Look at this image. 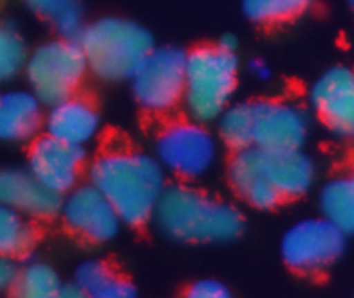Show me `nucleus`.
Returning a JSON list of instances; mask_svg holds the SVG:
<instances>
[{
    "label": "nucleus",
    "instance_id": "nucleus-1",
    "mask_svg": "<svg viewBox=\"0 0 354 298\" xmlns=\"http://www.w3.org/2000/svg\"><path fill=\"white\" fill-rule=\"evenodd\" d=\"M90 184L107 198L121 222L144 225L154 217L156 204L166 187L165 168L145 152L113 149L93 159Z\"/></svg>",
    "mask_w": 354,
    "mask_h": 298
},
{
    "label": "nucleus",
    "instance_id": "nucleus-2",
    "mask_svg": "<svg viewBox=\"0 0 354 298\" xmlns=\"http://www.w3.org/2000/svg\"><path fill=\"white\" fill-rule=\"evenodd\" d=\"M154 218L166 236L189 243L230 241L244 229V218L234 204L185 184L165 187Z\"/></svg>",
    "mask_w": 354,
    "mask_h": 298
},
{
    "label": "nucleus",
    "instance_id": "nucleus-3",
    "mask_svg": "<svg viewBox=\"0 0 354 298\" xmlns=\"http://www.w3.org/2000/svg\"><path fill=\"white\" fill-rule=\"evenodd\" d=\"M78 44L88 69L102 80H128L154 49L152 37L140 24L120 17H104L83 28Z\"/></svg>",
    "mask_w": 354,
    "mask_h": 298
},
{
    "label": "nucleus",
    "instance_id": "nucleus-4",
    "mask_svg": "<svg viewBox=\"0 0 354 298\" xmlns=\"http://www.w3.org/2000/svg\"><path fill=\"white\" fill-rule=\"evenodd\" d=\"M239 62L234 52L220 45L194 49L185 55L183 106L192 120H218L237 89Z\"/></svg>",
    "mask_w": 354,
    "mask_h": 298
},
{
    "label": "nucleus",
    "instance_id": "nucleus-5",
    "mask_svg": "<svg viewBox=\"0 0 354 298\" xmlns=\"http://www.w3.org/2000/svg\"><path fill=\"white\" fill-rule=\"evenodd\" d=\"M23 68L31 92L52 106L76 92L88 64L78 40L62 37L35 49Z\"/></svg>",
    "mask_w": 354,
    "mask_h": 298
},
{
    "label": "nucleus",
    "instance_id": "nucleus-6",
    "mask_svg": "<svg viewBox=\"0 0 354 298\" xmlns=\"http://www.w3.org/2000/svg\"><path fill=\"white\" fill-rule=\"evenodd\" d=\"M218 146L211 132L197 120L165 125L156 139V159L182 179H199L213 168Z\"/></svg>",
    "mask_w": 354,
    "mask_h": 298
},
{
    "label": "nucleus",
    "instance_id": "nucleus-7",
    "mask_svg": "<svg viewBox=\"0 0 354 298\" xmlns=\"http://www.w3.org/2000/svg\"><path fill=\"white\" fill-rule=\"evenodd\" d=\"M185 52L175 47L152 49L131 75V90L149 113H168L183 100Z\"/></svg>",
    "mask_w": 354,
    "mask_h": 298
},
{
    "label": "nucleus",
    "instance_id": "nucleus-8",
    "mask_svg": "<svg viewBox=\"0 0 354 298\" xmlns=\"http://www.w3.org/2000/svg\"><path fill=\"white\" fill-rule=\"evenodd\" d=\"M346 248V234L327 217L304 218L283 234L282 256L299 272H320Z\"/></svg>",
    "mask_w": 354,
    "mask_h": 298
},
{
    "label": "nucleus",
    "instance_id": "nucleus-9",
    "mask_svg": "<svg viewBox=\"0 0 354 298\" xmlns=\"http://www.w3.org/2000/svg\"><path fill=\"white\" fill-rule=\"evenodd\" d=\"M59 211L75 234L92 243L109 241L120 231V215L93 184L75 186L68 191Z\"/></svg>",
    "mask_w": 354,
    "mask_h": 298
},
{
    "label": "nucleus",
    "instance_id": "nucleus-10",
    "mask_svg": "<svg viewBox=\"0 0 354 298\" xmlns=\"http://www.w3.org/2000/svg\"><path fill=\"white\" fill-rule=\"evenodd\" d=\"M306 111L287 100L252 103V146L261 149H301L308 137Z\"/></svg>",
    "mask_w": 354,
    "mask_h": 298
},
{
    "label": "nucleus",
    "instance_id": "nucleus-11",
    "mask_svg": "<svg viewBox=\"0 0 354 298\" xmlns=\"http://www.w3.org/2000/svg\"><path fill=\"white\" fill-rule=\"evenodd\" d=\"M310 103L332 134L354 137V69L334 66L315 80Z\"/></svg>",
    "mask_w": 354,
    "mask_h": 298
},
{
    "label": "nucleus",
    "instance_id": "nucleus-12",
    "mask_svg": "<svg viewBox=\"0 0 354 298\" xmlns=\"http://www.w3.org/2000/svg\"><path fill=\"white\" fill-rule=\"evenodd\" d=\"M83 163L85 151L82 146L68 144L48 134L35 139L28 155V170L59 196L78 184Z\"/></svg>",
    "mask_w": 354,
    "mask_h": 298
},
{
    "label": "nucleus",
    "instance_id": "nucleus-13",
    "mask_svg": "<svg viewBox=\"0 0 354 298\" xmlns=\"http://www.w3.org/2000/svg\"><path fill=\"white\" fill-rule=\"evenodd\" d=\"M62 198L47 189L30 170H0V203L31 218L54 217Z\"/></svg>",
    "mask_w": 354,
    "mask_h": 298
},
{
    "label": "nucleus",
    "instance_id": "nucleus-14",
    "mask_svg": "<svg viewBox=\"0 0 354 298\" xmlns=\"http://www.w3.org/2000/svg\"><path fill=\"white\" fill-rule=\"evenodd\" d=\"M258 152L263 172L280 198L303 196L311 189L315 182V165L301 149L258 148Z\"/></svg>",
    "mask_w": 354,
    "mask_h": 298
},
{
    "label": "nucleus",
    "instance_id": "nucleus-15",
    "mask_svg": "<svg viewBox=\"0 0 354 298\" xmlns=\"http://www.w3.org/2000/svg\"><path fill=\"white\" fill-rule=\"evenodd\" d=\"M44 123L48 135L83 148L99 134L100 116L90 100L73 94L52 104Z\"/></svg>",
    "mask_w": 354,
    "mask_h": 298
},
{
    "label": "nucleus",
    "instance_id": "nucleus-16",
    "mask_svg": "<svg viewBox=\"0 0 354 298\" xmlns=\"http://www.w3.org/2000/svg\"><path fill=\"white\" fill-rule=\"evenodd\" d=\"M228 179L235 193L259 210H268L279 203L282 198L263 172L259 152L256 146L235 151L228 165Z\"/></svg>",
    "mask_w": 354,
    "mask_h": 298
},
{
    "label": "nucleus",
    "instance_id": "nucleus-17",
    "mask_svg": "<svg viewBox=\"0 0 354 298\" xmlns=\"http://www.w3.org/2000/svg\"><path fill=\"white\" fill-rule=\"evenodd\" d=\"M44 125L41 103L31 90L0 92V141L26 142Z\"/></svg>",
    "mask_w": 354,
    "mask_h": 298
},
{
    "label": "nucleus",
    "instance_id": "nucleus-18",
    "mask_svg": "<svg viewBox=\"0 0 354 298\" xmlns=\"http://www.w3.org/2000/svg\"><path fill=\"white\" fill-rule=\"evenodd\" d=\"M75 283L85 297L95 298H130L135 297V288L130 281L114 274L100 260H86L76 270Z\"/></svg>",
    "mask_w": 354,
    "mask_h": 298
},
{
    "label": "nucleus",
    "instance_id": "nucleus-19",
    "mask_svg": "<svg viewBox=\"0 0 354 298\" xmlns=\"http://www.w3.org/2000/svg\"><path fill=\"white\" fill-rule=\"evenodd\" d=\"M324 217L334 222L344 234H354V168L349 175L332 179L320 193Z\"/></svg>",
    "mask_w": 354,
    "mask_h": 298
},
{
    "label": "nucleus",
    "instance_id": "nucleus-20",
    "mask_svg": "<svg viewBox=\"0 0 354 298\" xmlns=\"http://www.w3.org/2000/svg\"><path fill=\"white\" fill-rule=\"evenodd\" d=\"M37 241V232L26 215L0 203V256L26 255Z\"/></svg>",
    "mask_w": 354,
    "mask_h": 298
},
{
    "label": "nucleus",
    "instance_id": "nucleus-21",
    "mask_svg": "<svg viewBox=\"0 0 354 298\" xmlns=\"http://www.w3.org/2000/svg\"><path fill=\"white\" fill-rule=\"evenodd\" d=\"M26 6L47 19L64 38H78L82 26L80 0H24Z\"/></svg>",
    "mask_w": 354,
    "mask_h": 298
},
{
    "label": "nucleus",
    "instance_id": "nucleus-22",
    "mask_svg": "<svg viewBox=\"0 0 354 298\" xmlns=\"http://www.w3.org/2000/svg\"><path fill=\"white\" fill-rule=\"evenodd\" d=\"M218 132L234 151L252 146V103L228 104L218 116Z\"/></svg>",
    "mask_w": 354,
    "mask_h": 298
},
{
    "label": "nucleus",
    "instance_id": "nucleus-23",
    "mask_svg": "<svg viewBox=\"0 0 354 298\" xmlns=\"http://www.w3.org/2000/svg\"><path fill=\"white\" fill-rule=\"evenodd\" d=\"M61 279L50 265L41 262L28 263L14 281V290L24 298H52L59 297Z\"/></svg>",
    "mask_w": 354,
    "mask_h": 298
},
{
    "label": "nucleus",
    "instance_id": "nucleus-24",
    "mask_svg": "<svg viewBox=\"0 0 354 298\" xmlns=\"http://www.w3.org/2000/svg\"><path fill=\"white\" fill-rule=\"evenodd\" d=\"M313 0H242L245 16L254 23L272 24L292 19L311 6Z\"/></svg>",
    "mask_w": 354,
    "mask_h": 298
},
{
    "label": "nucleus",
    "instance_id": "nucleus-25",
    "mask_svg": "<svg viewBox=\"0 0 354 298\" xmlns=\"http://www.w3.org/2000/svg\"><path fill=\"white\" fill-rule=\"evenodd\" d=\"M26 45L16 30L0 24V83L9 82L23 69Z\"/></svg>",
    "mask_w": 354,
    "mask_h": 298
},
{
    "label": "nucleus",
    "instance_id": "nucleus-26",
    "mask_svg": "<svg viewBox=\"0 0 354 298\" xmlns=\"http://www.w3.org/2000/svg\"><path fill=\"white\" fill-rule=\"evenodd\" d=\"M189 297L192 298H227L230 291L227 286L214 279H201L194 283L189 290Z\"/></svg>",
    "mask_w": 354,
    "mask_h": 298
},
{
    "label": "nucleus",
    "instance_id": "nucleus-27",
    "mask_svg": "<svg viewBox=\"0 0 354 298\" xmlns=\"http://www.w3.org/2000/svg\"><path fill=\"white\" fill-rule=\"evenodd\" d=\"M16 276H17V270L16 267H14V263L10 262V258H3V256H0V293L14 286Z\"/></svg>",
    "mask_w": 354,
    "mask_h": 298
},
{
    "label": "nucleus",
    "instance_id": "nucleus-28",
    "mask_svg": "<svg viewBox=\"0 0 354 298\" xmlns=\"http://www.w3.org/2000/svg\"><path fill=\"white\" fill-rule=\"evenodd\" d=\"M249 69H251V73L256 76V78H259V80H268L270 78V68L265 64V62L259 61V59H254V61H251V64H249Z\"/></svg>",
    "mask_w": 354,
    "mask_h": 298
},
{
    "label": "nucleus",
    "instance_id": "nucleus-29",
    "mask_svg": "<svg viewBox=\"0 0 354 298\" xmlns=\"http://www.w3.org/2000/svg\"><path fill=\"white\" fill-rule=\"evenodd\" d=\"M59 297L75 298V297H85V295H83V291L80 290L78 284L71 283V284H61V290H59Z\"/></svg>",
    "mask_w": 354,
    "mask_h": 298
},
{
    "label": "nucleus",
    "instance_id": "nucleus-30",
    "mask_svg": "<svg viewBox=\"0 0 354 298\" xmlns=\"http://www.w3.org/2000/svg\"><path fill=\"white\" fill-rule=\"evenodd\" d=\"M220 45L221 49H225V51H230V52H234L235 51V45H237V42H235V38L234 37H230V35H227V37H223L220 40Z\"/></svg>",
    "mask_w": 354,
    "mask_h": 298
},
{
    "label": "nucleus",
    "instance_id": "nucleus-31",
    "mask_svg": "<svg viewBox=\"0 0 354 298\" xmlns=\"http://www.w3.org/2000/svg\"><path fill=\"white\" fill-rule=\"evenodd\" d=\"M349 3H351V6L354 7V0H349Z\"/></svg>",
    "mask_w": 354,
    "mask_h": 298
}]
</instances>
